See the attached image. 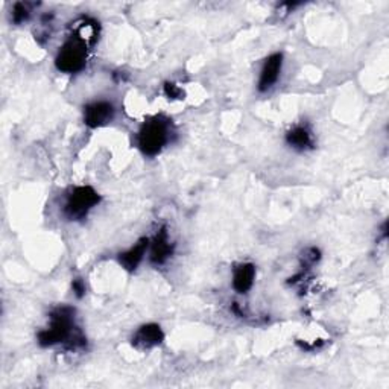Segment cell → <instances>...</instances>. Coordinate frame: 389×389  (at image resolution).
<instances>
[{
    "label": "cell",
    "mask_w": 389,
    "mask_h": 389,
    "mask_svg": "<svg viewBox=\"0 0 389 389\" xmlns=\"http://www.w3.org/2000/svg\"><path fill=\"white\" fill-rule=\"evenodd\" d=\"M49 318V327L38 333V344L41 347H52L57 344H64L70 350L85 347V338L75 326V310L72 307H57Z\"/></svg>",
    "instance_id": "6da1fadb"
},
{
    "label": "cell",
    "mask_w": 389,
    "mask_h": 389,
    "mask_svg": "<svg viewBox=\"0 0 389 389\" xmlns=\"http://www.w3.org/2000/svg\"><path fill=\"white\" fill-rule=\"evenodd\" d=\"M170 140V125L165 117L157 116L145 122L138 131L137 143L148 157H155L161 153Z\"/></svg>",
    "instance_id": "7a4b0ae2"
},
{
    "label": "cell",
    "mask_w": 389,
    "mask_h": 389,
    "mask_svg": "<svg viewBox=\"0 0 389 389\" xmlns=\"http://www.w3.org/2000/svg\"><path fill=\"white\" fill-rule=\"evenodd\" d=\"M101 202V194L90 186L75 187L69 194L67 201L64 204V216L69 221H80L89 214Z\"/></svg>",
    "instance_id": "3957f363"
},
{
    "label": "cell",
    "mask_w": 389,
    "mask_h": 389,
    "mask_svg": "<svg viewBox=\"0 0 389 389\" xmlns=\"http://www.w3.org/2000/svg\"><path fill=\"white\" fill-rule=\"evenodd\" d=\"M87 50L89 45L82 41L80 37L72 35L61 46L55 64L58 70L64 73H77L85 67L87 62Z\"/></svg>",
    "instance_id": "277c9868"
},
{
    "label": "cell",
    "mask_w": 389,
    "mask_h": 389,
    "mask_svg": "<svg viewBox=\"0 0 389 389\" xmlns=\"http://www.w3.org/2000/svg\"><path fill=\"white\" fill-rule=\"evenodd\" d=\"M114 106L106 101L92 102L84 108V121L90 128H101L110 124L114 119Z\"/></svg>",
    "instance_id": "5b68a950"
},
{
    "label": "cell",
    "mask_w": 389,
    "mask_h": 389,
    "mask_svg": "<svg viewBox=\"0 0 389 389\" xmlns=\"http://www.w3.org/2000/svg\"><path fill=\"white\" fill-rule=\"evenodd\" d=\"M149 248H150L149 261L153 265L160 266V265H165L169 261L170 256L174 254V245H172L169 241L166 226H161L160 231H157L154 239L149 243Z\"/></svg>",
    "instance_id": "8992f818"
},
{
    "label": "cell",
    "mask_w": 389,
    "mask_h": 389,
    "mask_svg": "<svg viewBox=\"0 0 389 389\" xmlns=\"http://www.w3.org/2000/svg\"><path fill=\"white\" fill-rule=\"evenodd\" d=\"M283 67V55L282 53H273L271 57L263 64V69L261 72V78H258V90L266 92L271 87H274L275 82L280 78Z\"/></svg>",
    "instance_id": "52a82bcc"
},
{
    "label": "cell",
    "mask_w": 389,
    "mask_h": 389,
    "mask_svg": "<svg viewBox=\"0 0 389 389\" xmlns=\"http://www.w3.org/2000/svg\"><path fill=\"white\" fill-rule=\"evenodd\" d=\"M165 339V333L157 324H146L140 327L133 336V345L138 350H149L157 347Z\"/></svg>",
    "instance_id": "ba28073f"
},
{
    "label": "cell",
    "mask_w": 389,
    "mask_h": 389,
    "mask_svg": "<svg viewBox=\"0 0 389 389\" xmlns=\"http://www.w3.org/2000/svg\"><path fill=\"white\" fill-rule=\"evenodd\" d=\"M150 241L148 237H143V239H140L133 248H129L128 251L119 254V263L122 265V268H125L126 271H136L137 266L142 263L143 257L148 251Z\"/></svg>",
    "instance_id": "9c48e42d"
},
{
    "label": "cell",
    "mask_w": 389,
    "mask_h": 389,
    "mask_svg": "<svg viewBox=\"0 0 389 389\" xmlns=\"http://www.w3.org/2000/svg\"><path fill=\"white\" fill-rule=\"evenodd\" d=\"M256 268L251 263L237 265L233 269V287L239 294H246L254 285Z\"/></svg>",
    "instance_id": "30bf717a"
},
{
    "label": "cell",
    "mask_w": 389,
    "mask_h": 389,
    "mask_svg": "<svg viewBox=\"0 0 389 389\" xmlns=\"http://www.w3.org/2000/svg\"><path fill=\"white\" fill-rule=\"evenodd\" d=\"M286 142L297 150H307L315 146V138L310 129L305 125H297L286 134Z\"/></svg>",
    "instance_id": "8fae6325"
},
{
    "label": "cell",
    "mask_w": 389,
    "mask_h": 389,
    "mask_svg": "<svg viewBox=\"0 0 389 389\" xmlns=\"http://www.w3.org/2000/svg\"><path fill=\"white\" fill-rule=\"evenodd\" d=\"M11 16H13L14 23L20 25V23H23V21L28 20L29 9L25 4H16L14 8H13V14H11Z\"/></svg>",
    "instance_id": "7c38bea8"
},
{
    "label": "cell",
    "mask_w": 389,
    "mask_h": 389,
    "mask_svg": "<svg viewBox=\"0 0 389 389\" xmlns=\"http://www.w3.org/2000/svg\"><path fill=\"white\" fill-rule=\"evenodd\" d=\"M302 258H305V266L306 268L313 266L319 261V251L317 250V248H309V250L305 251V254H302Z\"/></svg>",
    "instance_id": "4fadbf2b"
},
{
    "label": "cell",
    "mask_w": 389,
    "mask_h": 389,
    "mask_svg": "<svg viewBox=\"0 0 389 389\" xmlns=\"http://www.w3.org/2000/svg\"><path fill=\"white\" fill-rule=\"evenodd\" d=\"M165 93L169 99H181V96H182V90L178 87V85L170 84V82H168L165 85Z\"/></svg>",
    "instance_id": "5bb4252c"
},
{
    "label": "cell",
    "mask_w": 389,
    "mask_h": 389,
    "mask_svg": "<svg viewBox=\"0 0 389 389\" xmlns=\"http://www.w3.org/2000/svg\"><path fill=\"white\" fill-rule=\"evenodd\" d=\"M73 290H75V294H77L78 298H82L84 294H85V285L81 278H77V280H73Z\"/></svg>",
    "instance_id": "9a60e30c"
}]
</instances>
